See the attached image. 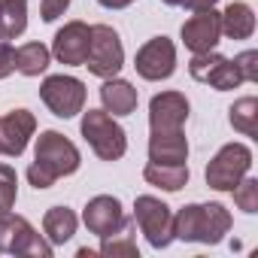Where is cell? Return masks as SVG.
Listing matches in <instances>:
<instances>
[{"label": "cell", "mask_w": 258, "mask_h": 258, "mask_svg": "<svg viewBox=\"0 0 258 258\" xmlns=\"http://www.w3.org/2000/svg\"><path fill=\"white\" fill-rule=\"evenodd\" d=\"M79 170V149L58 131H43L37 137L34 164L28 167V179L34 188H52L61 176Z\"/></svg>", "instance_id": "6da1fadb"}, {"label": "cell", "mask_w": 258, "mask_h": 258, "mask_svg": "<svg viewBox=\"0 0 258 258\" xmlns=\"http://www.w3.org/2000/svg\"><path fill=\"white\" fill-rule=\"evenodd\" d=\"M228 231H231V213L222 204H188L173 216V240L216 246Z\"/></svg>", "instance_id": "7a4b0ae2"}, {"label": "cell", "mask_w": 258, "mask_h": 258, "mask_svg": "<svg viewBox=\"0 0 258 258\" xmlns=\"http://www.w3.org/2000/svg\"><path fill=\"white\" fill-rule=\"evenodd\" d=\"M249 167H252V149L243 143H228L207 164V185L216 191H231L249 173Z\"/></svg>", "instance_id": "8992f818"}, {"label": "cell", "mask_w": 258, "mask_h": 258, "mask_svg": "<svg viewBox=\"0 0 258 258\" xmlns=\"http://www.w3.org/2000/svg\"><path fill=\"white\" fill-rule=\"evenodd\" d=\"M231 191H234V204H237L243 213H258V179L243 176Z\"/></svg>", "instance_id": "d4e9b609"}, {"label": "cell", "mask_w": 258, "mask_h": 258, "mask_svg": "<svg viewBox=\"0 0 258 258\" xmlns=\"http://www.w3.org/2000/svg\"><path fill=\"white\" fill-rule=\"evenodd\" d=\"M121 64H124V49H121L118 34L109 25H94L82 67H88V73H94L100 79H112L121 70Z\"/></svg>", "instance_id": "5b68a950"}, {"label": "cell", "mask_w": 258, "mask_h": 258, "mask_svg": "<svg viewBox=\"0 0 258 258\" xmlns=\"http://www.w3.org/2000/svg\"><path fill=\"white\" fill-rule=\"evenodd\" d=\"M143 176H146L149 185H158L164 191H179L188 182V164H158V161H149Z\"/></svg>", "instance_id": "ffe728a7"}, {"label": "cell", "mask_w": 258, "mask_h": 258, "mask_svg": "<svg viewBox=\"0 0 258 258\" xmlns=\"http://www.w3.org/2000/svg\"><path fill=\"white\" fill-rule=\"evenodd\" d=\"M88 40H91V28H88L85 22H67V25L55 34L52 55H55L61 64L79 67V64H85V55H88Z\"/></svg>", "instance_id": "5bb4252c"}, {"label": "cell", "mask_w": 258, "mask_h": 258, "mask_svg": "<svg viewBox=\"0 0 258 258\" xmlns=\"http://www.w3.org/2000/svg\"><path fill=\"white\" fill-rule=\"evenodd\" d=\"M28 28V0H0V40H16Z\"/></svg>", "instance_id": "44dd1931"}, {"label": "cell", "mask_w": 258, "mask_h": 258, "mask_svg": "<svg viewBox=\"0 0 258 258\" xmlns=\"http://www.w3.org/2000/svg\"><path fill=\"white\" fill-rule=\"evenodd\" d=\"M49 61H52V52L43 43H25V46L16 49V70L22 76H40V73H46Z\"/></svg>", "instance_id": "7402d4cb"}, {"label": "cell", "mask_w": 258, "mask_h": 258, "mask_svg": "<svg viewBox=\"0 0 258 258\" xmlns=\"http://www.w3.org/2000/svg\"><path fill=\"white\" fill-rule=\"evenodd\" d=\"M228 118H231V127L246 137H255L258 134V100L255 97H240L231 109H228Z\"/></svg>", "instance_id": "603a6c76"}, {"label": "cell", "mask_w": 258, "mask_h": 258, "mask_svg": "<svg viewBox=\"0 0 258 258\" xmlns=\"http://www.w3.org/2000/svg\"><path fill=\"white\" fill-rule=\"evenodd\" d=\"M16 195H19L16 170L10 164H0V213H10L16 207Z\"/></svg>", "instance_id": "484cf974"}, {"label": "cell", "mask_w": 258, "mask_h": 258, "mask_svg": "<svg viewBox=\"0 0 258 258\" xmlns=\"http://www.w3.org/2000/svg\"><path fill=\"white\" fill-rule=\"evenodd\" d=\"M0 252L28 255V258H49L52 255V243H46L25 216L0 213Z\"/></svg>", "instance_id": "277c9868"}, {"label": "cell", "mask_w": 258, "mask_h": 258, "mask_svg": "<svg viewBox=\"0 0 258 258\" xmlns=\"http://www.w3.org/2000/svg\"><path fill=\"white\" fill-rule=\"evenodd\" d=\"M82 222H85V228H88L91 234L109 237V234L121 231L127 219H124V213H121L118 198H112V195H97V198H91V201L85 204Z\"/></svg>", "instance_id": "7c38bea8"}, {"label": "cell", "mask_w": 258, "mask_h": 258, "mask_svg": "<svg viewBox=\"0 0 258 258\" xmlns=\"http://www.w3.org/2000/svg\"><path fill=\"white\" fill-rule=\"evenodd\" d=\"M182 4H185L191 13H204V10H213L219 0H182Z\"/></svg>", "instance_id": "f546056e"}, {"label": "cell", "mask_w": 258, "mask_h": 258, "mask_svg": "<svg viewBox=\"0 0 258 258\" xmlns=\"http://www.w3.org/2000/svg\"><path fill=\"white\" fill-rule=\"evenodd\" d=\"M37 131V118L28 109H13L7 115H0V155L19 158L28 149V140Z\"/></svg>", "instance_id": "8fae6325"}, {"label": "cell", "mask_w": 258, "mask_h": 258, "mask_svg": "<svg viewBox=\"0 0 258 258\" xmlns=\"http://www.w3.org/2000/svg\"><path fill=\"white\" fill-rule=\"evenodd\" d=\"M13 70H16V49L7 40H0V79H7Z\"/></svg>", "instance_id": "f1b7e54d"}, {"label": "cell", "mask_w": 258, "mask_h": 258, "mask_svg": "<svg viewBox=\"0 0 258 258\" xmlns=\"http://www.w3.org/2000/svg\"><path fill=\"white\" fill-rule=\"evenodd\" d=\"M188 140L182 131H152L149 137V161L158 164H185Z\"/></svg>", "instance_id": "2e32d148"}, {"label": "cell", "mask_w": 258, "mask_h": 258, "mask_svg": "<svg viewBox=\"0 0 258 258\" xmlns=\"http://www.w3.org/2000/svg\"><path fill=\"white\" fill-rule=\"evenodd\" d=\"M100 100H103V109L112 112V115H131L137 109V88L124 79H106L103 88H100Z\"/></svg>", "instance_id": "e0dca14e"}, {"label": "cell", "mask_w": 258, "mask_h": 258, "mask_svg": "<svg viewBox=\"0 0 258 258\" xmlns=\"http://www.w3.org/2000/svg\"><path fill=\"white\" fill-rule=\"evenodd\" d=\"M76 225H79V219H76V213L70 207H52L43 216V231H46V237H49L52 246L67 243L76 234Z\"/></svg>", "instance_id": "d6986e66"}, {"label": "cell", "mask_w": 258, "mask_h": 258, "mask_svg": "<svg viewBox=\"0 0 258 258\" xmlns=\"http://www.w3.org/2000/svg\"><path fill=\"white\" fill-rule=\"evenodd\" d=\"M188 118V100L179 91H161L149 100V124L152 131H182Z\"/></svg>", "instance_id": "4fadbf2b"}, {"label": "cell", "mask_w": 258, "mask_h": 258, "mask_svg": "<svg viewBox=\"0 0 258 258\" xmlns=\"http://www.w3.org/2000/svg\"><path fill=\"white\" fill-rule=\"evenodd\" d=\"M67 7H70V0H40V16L43 22H55L58 16H64Z\"/></svg>", "instance_id": "83f0119b"}, {"label": "cell", "mask_w": 258, "mask_h": 258, "mask_svg": "<svg viewBox=\"0 0 258 258\" xmlns=\"http://www.w3.org/2000/svg\"><path fill=\"white\" fill-rule=\"evenodd\" d=\"M82 137L94 149V155L103 161H118L127 149L124 127L106 109H88L82 115Z\"/></svg>", "instance_id": "3957f363"}, {"label": "cell", "mask_w": 258, "mask_h": 258, "mask_svg": "<svg viewBox=\"0 0 258 258\" xmlns=\"http://www.w3.org/2000/svg\"><path fill=\"white\" fill-rule=\"evenodd\" d=\"M103 243H100V252L103 255H140V249H137V240H134V234L127 231V222H124V228L121 231H115V234H109V237H100Z\"/></svg>", "instance_id": "cb8c5ba5"}, {"label": "cell", "mask_w": 258, "mask_h": 258, "mask_svg": "<svg viewBox=\"0 0 258 258\" xmlns=\"http://www.w3.org/2000/svg\"><path fill=\"white\" fill-rule=\"evenodd\" d=\"M234 67L237 73L243 76V82H258V52L255 49H246L234 58Z\"/></svg>", "instance_id": "4316f807"}, {"label": "cell", "mask_w": 258, "mask_h": 258, "mask_svg": "<svg viewBox=\"0 0 258 258\" xmlns=\"http://www.w3.org/2000/svg\"><path fill=\"white\" fill-rule=\"evenodd\" d=\"M161 4H167V7H182V0H161Z\"/></svg>", "instance_id": "1f68e13d"}, {"label": "cell", "mask_w": 258, "mask_h": 258, "mask_svg": "<svg viewBox=\"0 0 258 258\" xmlns=\"http://www.w3.org/2000/svg\"><path fill=\"white\" fill-rule=\"evenodd\" d=\"M188 73L198 79V82H204V85H213L216 91H231V88H237L240 82H243V76L237 73V67H234V61H228L225 55H219V52H198L195 58H191V64H188Z\"/></svg>", "instance_id": "30bf717a"}, {"label": "cell", "mask_w": 258, "mask_h": 258, "mask_svg": "<svg viewBox=\"0 0 258 258\" xmlns=\"http://www.w3.org/2000/svg\"><path fill=\"white\" fill-rule=\"evenodd\" d=\"M40 97L43 103L52 109V115L58 118H73L76 112H82L85 106V85L76 76H46V82L40 85Z\"/></svg>", "instance_id": "ba28073f"}, {"label": "cell", "mask_w": 258, "mask_h": 258, "mask_svg": "<svg viewBox=\"0 0 258 258\" xmlns=\"http://www.w3.org/2000/svg\"><path fill=\"white\" fill-rule=\"evenodd\" d=\"M134 222L146 234L149 246L164 249L173 243V213L164 201H158L152 195H140L134 201Z\"/></svg>", "instance_id": "52a82bcc"}, {"label": "cell", "mask_w": 258, "mask_h": 258, "mask_svg": "<svg viewBox=\"0 0 258 258\" xmlns=\"http://www.w3.org/2000/svg\"><path fill=\"white\" fill-rule=\"evenodd\" d=\"M100 7H106V10H124V7H131L134 0H97Z\"/></svg>", "instance_id": "4dcf8cb0"}, {"label": "cell", "mask_w": 258, "mask_h": 258, "mask_svg": "<svg viewBox=\"0 0 258 258\" xmlns=\"http://www.w3.org/2000/svg\"><path fill=\"white\" fill-rule=\"evenodd\" d=\"M134 67L143 79L149 82H161V79H170L173 70H176V46L167 40V37H152L149 43L140 46L137 58H134Z\"/></svg>", "instance_id": "9c48e42d"}, {"label": "cell", "mask_w": 258, "mask_h": 258, "mask_svg": "<svg viewBox=\"0 0 258 258\" xmlns=\"http://www.w3.org/2000/svg\"><path fill=\"white\" fill-rule=\"evenodd\" d=\"M222 37V19L216 10H204V13H195L185 25H182V43L198 55V52H210L216 49Z\"/></svg>", "instance_id": "9a60e30c"}, {"label": "cell", "mask_w": 258, "mask_h": 258, "mask_svg": "<svg viewBox=\"0 0 258 258\" xmlns=\"http://www.w3.org/2000/svg\"><path fill=\"white\" fill-rule=\"evenodd\" d=\"M219 19H222V34L228 40H249L255 31V13L249 4H240V0L237 4H228Z\"/></svg>", "instance_id": "ac0fdd59"}]
</instances>
